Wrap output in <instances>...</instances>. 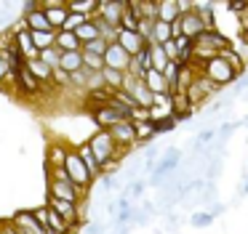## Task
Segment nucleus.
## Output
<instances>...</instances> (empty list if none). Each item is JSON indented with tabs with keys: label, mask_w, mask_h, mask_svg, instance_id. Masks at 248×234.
I'll use <instances>...</instances> for the list:
<instances>
[{
	"label": "nucleus",
	"mask_w": 248,
	"mask_h": 234,
	"mask_svg": "<svg viewBox=\"0 0 248 234\" xmlns=\"http://www.w3.org/2000/svg\"><path fill=\"white\" fill-rule=\"evenodd\" d=\"M216 88L219 85H214L205 74H198V77L192 80V85L187 88V101H189V106H198V104H203L205 99H208L211 93H216Z\"/></svg>",
	"instance_id": "nucleus-8"
},
{
	"label": "nucleus",
	"mask_w": 248,
	"mask_h": 234,
	"mask_svg": "<svg viewBox=\"0 0 248 234\" xmlns=\"http://www.w3.org/2000/svg\"><path fill=\"white\" fill-rule=\"evenodd\" d=\"M3 234H19V232H16V226H14V221H11V218H6V221H3Z\"/></svg>",
	"instance_id": "nucleus-47"
},
{
	"label": "nucleus",
	"mask_w": 248,
	"mask_h": 234,
	"mask_svg": "<svg viewBox=\"0 0 248 234\" xmlns=\"http://www.w3.org/2000/svg\"><path fill=\"white\" fill-rule=\"evenodd\" d=\"M14 74H11V64H8V58L0 53V85H6V83H14Z\"/></svg>",
	"instance_id": "nucleus-38"
},
{
	"label": "nucleus",
	"mask_w": 248,
	"mask_h": 234,
	"mask_svg": "<svg viewBox=\"0 0 248 234\" xmlns=\"http://www.w3.org/2000/svg\"><path fill=\"white\" fill-rule=\"evenodd\" d=\"M189 223H192L195 229H203V226H211V223H214V216H211L208 210H198V213H195L192 218H189Z\"/></svg>",
	"instance_id": "nucleus-36"
},
{
	"label": "nucleus",
	"mask_w": 248,
	"mask_h": 234,
	"mask_svg": "<svg viewBox=\"0 0 248 234\" xmlns=\"http://www.w3.org/2000/svg\"><path fill=\"white\" fill-rule=\"evenodd\" d=\"M24 19H27V24H30V32H56L54 27L48 24V19H46V11H43V8L32 11V14L24 16Z\"/></svg>",
	"instance_id": "nucleus-23"
},
{
	"label": "nucleus",
	"mask_w": 248,
	"mask_h": 234,
	"mask_svg": "<svg viewBox=\"0 0 248 234\" xmlns=\"http://www.w3.org/2000/svg\"><path fill=\"white\" fill-rule=\"evenodd\" d=\"M11 221H14L19 234H46V229L40 226V221L35 218L32 210H16L11 216Z\"/></svg>",
	"instance_id": "nucleus-12"
},
{
	"label": "nucleus",
	"mask_w": 248,
	"mask_h": 234,
	"mask_svg": "<svg viewBox=\"0 0 248 234\" xmlns=\"http://www.w3.org/2000/svg\"><path fill=\"white\" fill-rule=\"evenodd\" d=\"M179 162H182V152H179L176 146L166 149V154H163V157L157 160L155 170H152V178H150V184H152V186H160L163 181H166L168 176H171L173 170L179 168Z\"/></svg>",
	"instance_id": "nucleus-5"
},
{
	"label": "nucleus",
	"mask_w": 248,
	"mask_h": 234,
	"mask_svg": "<svg viewBox=\"0 0 248 234\" xmlns=\"http://www.w3.org/2000/svg\"><path fill=\"white\" fill-rule=\"evenodd\" d=\"M0 234H3V221H0Z\"/></svg>",
	"instance_id": "nucleus-49"
},
{
	"label": "nucleus",
	"mask_w": 248,
	"mask_h": 234,
	"mask_svg": "<svg viewBox=\"0 0 248 234\" xmlns=\"http://www.w3.org/2000/svg\"><path fill=\"white\" fill-rule=\"evenodd\" d=\"M88 146L96 154L99 168H104V165H109V162H120V157H123V149L115 144V138L109 136V131H96L88 138Z\"/></svg>",
	"instance_id": "nucleus-1"
},
{
	"label": "nucleus",
	"mask_w": 248,
	"mask_h": 234,
	"mask_svg": "<svg viewBox=\"0 0 248 234\" xmlns=\"http://www.w3.org/2000/svg\"><path fill=\"white\" fill-rule=\"evenodd\" d=\"M152 51V69H157V72H163V69L171 64V58L166 56V51H163V45H150Z\"/></svg>",
	"instance_id": "nucleus-33"
},
{
	"label": "nucleus",
	"mask_w": 248,
	"mask_h": 234,
	"mask_svg": "<svg viewBox=\"0 0 248 234\" xmlns=\"http://www.w3.org/2000/svg\"><path fill=\"white\" fill-rule=\"evenodd\" d=\"M64 170H67V176H70V181L83 191V197H86V191L91 189V184H93L96 178H93V176L88 173L86 162H83L80 154H78V146H72V149H70V154H67V160H64Z\"/></svg>",
	"instance_id": "nucleus-2"
},
{
	"label": "nucleus",
	"mask_w": 248,
	"mask_h": 234,
	"mask_svg": "<svg viewBox=\"0 0 248 234\" xmlns=\"http://www.w3.org/2000/svg\"><path fill=\"white\" fill-rule=\"evenodd\" d=\"M125 5H128V0H99L96 16H102L107 24H112L120 29V19H123V14H125Z\"/></svg>",
	"instance_id": "nucleus-9"
},
{
	"label": "nucleus",
	"mask_w": 248,
	"mask_h": 234,
	"mask_svg": "<svg viewBox=\"0 0 248 234\" xmlns=\"http://www.w3.org/2000/svg\"><path fill=\"white\" fill-rule=\"evenodd\" d=\"M182 16V8H179V0H157V21H179Z\"/></svg>",
	"instance_id": "nucleus-18"
},
{
	"label": "nucleus",
	"mask_w": 248,
	"mask_h": 234,
	"mask_svg": "<svg viewBox=\"0 0 248 234\" xmlns=\"http://www.w3.org/2000/svg\"><path fill=\"white\" fill-rule=\"evenodd\" d=\"M14 85H16L19 96H40V93H46V90H43L46 85L40 83V80L35 77V74L30 72L27 67L16 72V80H14Z\"/></svg>",
	"instance_id": "nucleus-11"
},
{
	"label": "nucleus",
	"mask_w": 248,
	"mask_h": 234,
	"mask_svg": "<svg viewBox=\"0 0 248 234\" xmlns=\"http://www.w3.org/2000/svg\"><path fill=\"white\" fill-rule=\"evenodd\" d=\"M182 67H184V64L171 61L166 69H163V77H166V83H168V88H171V93L176 90V83H179V74H182Z\"/></svg>",
	"instance_id": "nucleus-31"
},
{
	"label": "nucleus",
	"mask_w": 248,
	"mask_h": 234,
	"mask_svg": "<svg viewBox=\"0 0 248 234\" xmlns=\"http://www.w3.org/2000/svg\"><path fill=\"white\" fill-rule=\"evenodd\" d=\"M205 32H208V27H205V21L200 19L195 11L182 14V16H179V21H173V40H176L179 35L189 37V40H198V37L205 35Z\"/></svg>",
	"instance_id": "nucleus-3"
},
{
	"label": "nucleus",
	"mask_w": 248,
	"mask_h": 234,
	"mask_svg": "<svg viewBox=\"0 0 248 234\" xmlns=\"http://www.w3.org/2000/svg\"><path fill=\"white\" fill-rule=\"evenodd\" d=\"M219 56L224 58V61L230 64L232 69H235V72H243V69H246V56H243L237 48H227V51H221Z\"/></svg>",
	"instance_id": "nucleus-27"
},
{
	"label": "nucleus",
	"mask_w": 248,
	"mask_h": 234,
	"mask_svg": "<svg viewBox=\"0 0 248 234\" xmlns=\"http://www.w3.org/2000/svg\"><path fill=\"white\" fill-rule=\"evenodd\" d=\"M56 48H59L62 53H72V51H83V43L78 40L75 32H56Z\"/></svg>",
	"instance_id": "nucleus-20"
},
{
	"label": "nucleus",
	"mask_w": 248,
	"mask_h": 234,
	"mask_svg": "<svg viewBox=\"0 0 248 234\" xmlns=\"http://www.w3.org/2000/svg\"><path fill=\"white\" fill-rule=\"evenodd\" d=\"M46 197H54V200H64V202H80L83 191L78 189L72 181H59V178H48V189H46Z\"/></svg>",
	"instance_id": "nucleus-6"
},
{
	"label": "nucleus",
	"mask_w": 248,
	"mask_h": 234,
	"mask_svg": "<svg viewBox=\"0 0 248 234\" xmlns=\"http://www.w3.org/2000/svg\"><path fill=\"white\" fill-rule=\"evenodd\" d=\"M144 83H147V88H150L155 96H157V93H171V88H168L163 72H157V69H150V72L144 74Z\"/></svg>",
	"instance_id": "nucleus-22"
},
{
	"label": "nucleus",
	"mask_w": 248,
	"mask_h": 234,
	"mask_svg": "<svg viewBox=\"0 0 248 234\" xmlns=\"http://www.w3.org/2000/svg\"><path fill=\"white\" fill-rule=\"evenodd\" d=\"M125 93H128L131 99H134V104L141 106V109H152V104H155V93L147 88L144 80H134V85H131Z\"/></svg>",
	"instance_id": "nucleus-17"
},
{
	"label": "nucleus",
	"mask_w": 248,
	"mask_h": 234,
	"mask_svg": "<svg viewBox=\"0 0 248 234\" xmlns=\"http://www.w3.org/2000/svg\"><path fill=\"white\" fill-rule=\"evenodd\" d=\"M136 58H139V64H141V69H144V72H150V69H152V51H150V45H147Z\"/></svg>",
	"instance_id": "nucleus-42"
},
{
	"label": "nucleus",
	"mask_w": 248,
	"mask_h": 234,
	"mask_svg": "<svg viewBox=\"0 0 248 234\" xmlns=\"http://www.w3.org/2000/svg\"><path fill=\"white\" fill-rule=\"evenodd\" d=\"M40 8L46 11V19H48V24L54 27L56 32L64 29L67 19H70V8H67V0H46V3H40Z\"/></svg>",
	"instance_id": "nucleus-7"
},
{
	"label": "nucleus",
	"mask_w": 248,
	"mask_h": 234,
	"mask_svg": "<svg viewBox=\"0 0 248 234\" xmlns=\"http://www.w3.org/2000/svg\"><path fill=\"white\" fill-rule=\"evenodd\" d=\"M107 45H109V43L99 37V40H93V43H86V45H83V53H96V56H104V53H107Z\"/></svg>",
	"instance_id": "nucleus-37"
},
{
	"label": "nucleus",
	"mask_w": 248,
	"mask_h": 234,
	"mask_svg": "<svg viewBox=\"0 0 248 234\" xmlns=\"http://www.w3.org/2000/svg\"><path fill=\"white\" fill-rule=\"evenodd\" d=\"M72 146H67V144L62 141H51L48 149H46V173H51V170L56 168H64V160L67 154H70Z\"/></svg>",
	"instance_id": "nucleus-13"
},
{
	"label": "nucleus",
	"mask_w": 248,
	"mask_h": 234,
	"mask_svg": "<svg viewBox=\"0 0 248 234\" xmlns=\"http://www.w3.org/2000/svg\"><path fill=\"white\" fill-rule=\"evenodd\" d=\"M83 67L91 69V72H102V69H104V56H96V53H83Z\"/></svg>",
	"instance_id": "nucleus-35"
},
{
	"label": "nucleus",
	"mask_w": 248,
	"mask_h": 234,
	"mask_svg": "<svg viewBox=\"0 0 248 234\" xmlns=\"http://www.w3.org/2000/svg\"><path fill=\"white\" fill-rule=\"evenodd\" d=\"M109 136L115 138V144H118L123 152L139 144V138H136V125L131 120H123V122H118L115 128H109Z\"/></svg>",
	"instance_id": "nucleus-10"
},
{
	"label": "nucleus",
	"mask_w": 248,
	"mask_h": 234,
	"mask_svg": "<svg viewBox=\"0 0 248 234\" xmlns=\"http://www.w3.org/2000/svg\"><path fill=\"white\" fill-rule=\"evenodd\" d=\"M157 136V128H155V122H136V138H139V144H147V141H152V138Z\"/></svg>",
	"instance_id": "nucleus-32"
},
{
	"label": "nucleus",
	"mask_w": 248,
	"mask_h": 234,
	"mask_svg": "<svg viewBox=\"0 0 248 234\" xmlns=\"http://www.w3.org/2000/svg\"><path fill=\"white\" fill-rule=\"evenodd\" d=\"M214 136H216V131H211V128H208V131H200V136L195 138V149H200L203 144H211V141H214Z\"/></svg>",
	"instance_id": "nucleus-43"
},
{
	"label": "nucleus",
	"mask_w": 248,
	"mask_h": 234,
	"mask_svg": "<svg viewBox=\"0 0 248 234\" xmlns=\"http://www.w3.org/2000/svg\"><path fill=\"white\" fill-rule=\"evenodd\" d=\"M192 11L205 21V27H208V29H216V21H214V3H208V0H198V3H192Z\"/></svg>",
	"instance_id": "nucleus-26"
},
{
	"label": "nucleus",
	"mask_w": 248,
	"mask_h": 234,
	"mask_svg": "<svg viewBox=\"0 0 248 234\" xmlns=\"http://www.w3.org/2000/svg\"><path fill=\"white\" fill-rule=\"evenodd\" d=\"M118 43H120V48H123V51L128 53L131 58H136V56H139V53L147 48L144 37H141L139 32H128V29H120V32H118Z\"/></svg>",
	"instance_id": "nucleus-15"
},
{
	"label": "nucleus",
	"mask_w": 248,
	"mask_h": 234,
	"mask_svg": "<svg viewBox=\"0 0 248 234\" xmlns=\"http://www.w3.org/2000/svg\"><path fill=\"white\" fill-rule=\"evenodd\" d=\"M171 106H173V115H176V112H184V109H189L187 93H171Z\"/></svg>",
	"instance_id": "nucleus-39"
},
{
	"label": "nucleus",
	"mask_w": 248,
	"mask_h": 234,
	"mask_svg": "<svg viewBox=\"0 0 248 234\" xmlns=\"http://www.w3.org/2000/svg\"><path fill=\"white\" fill-rule=\"evenodd\" d=\"M102 77H104V85H107V88H112V90H123L125 72H118V69L104 67V69H102Z\"/></svg>",
	"instance_id": "nucleus-29"
},
{
	"label": "nucleus",
	"mask_w": 248,
	"mask_h": 234,
	"mask_svg": "<svg viewBox=\"0 0 248 234\" xmlns=\"http://www.w3.org/2000/svg\"><path fill=\"white\" fill-rule=\"evenodd\" d=\"M131 64V56L120 48V43H109L107 45V53H104V67L109 69H118V72H125Z\"/></svg>",
	"instance_id": "nucleus-14"
},
{
	"label": "nucleus",
	"mask_w": 248,
	"mask_h": 234,
	"mask_svg": "<svg viewBox=\"0 0 248 234\" xmlns=\"http://www.w3.org/2000/svg\"><path fill=\"white\" fill-rule=\"evenodd\" d=\"M155 128H157V133H171L173 128H176V120H173V117H166V120L155 122Z\"/></svg>",
	"instance_id": "nucleus-45"
},
{
	"label": "nucleus",
	"mask_w": 248,
	"mask_h": 234,
	"mask_svg": "<svg viewBox=\"0 0 248 234\" xmlns=\"http://www.w3.org/2000/svg\"><path fill=\"white\" fill-rule=\"evenodd\" d=\"M78 154H80V160L86 162L88 173H91L93 178H102V168H99V160H96V154H93V149L88 146V141L78 146Z\"/></svg>",
	"instance_id": "nucleus-21"
},
{
	"label": "nucleus",
	"mask_w": 248,
	"mask_h": 234,
	"mask_svg": "<svg viewBox=\"0 0 248 234\" xmlns=\"http://www.w3.org/2000/svg\"><path fill=\"white\" fill-rule=\"evenodd\" d=\"M32 213H35V218L40 221V226L46 229V221H48V205H40V207H32Z\"/></svg>",
	"instance_id": "nucleus-46"
},
{
	"label": "nucleus",
	"mask_w": 248,
	"mask_h": 234,
	"mask_svg": "<svg viewBox=\"0 0 248 234\" xmlns=\"http://www.w3.org/2000/svg\"><path fill=\"white\" fill-rule=\"evenodd\" d=\"M40 58H43L46 64H48L51 69H59V61H62V51L59 48H46V51H40Z\"/></svg>",
	"instance_id": "nucleus-34"
},
{
	"label": "nucleus",
	"mask_w": 248,
	"mask_h": 234,
	"mask_svg": "<svg viewBox=\"0 0 248 234\" xmlns=\"http://www.w3.org/2000/svg\"><path fill=\"white\" fill-rule=\"evenodd\" d=\"M227 11H232V14H246L248 11V0H227Z\"/></svg>",
	"instance_id": "nucleus-41"
},
{
	"label": "nucleus",
	"mask_w": 248,
	"mask_h": 234,
	"mask_svg": "<svg viewBox=\"0 0 248 234\" xmlns=\"http://www.w3.org/2000/svg\"><path fill=\"white\" fill-rule=\"evenodd\" d=\"M27 69H30V72H32L43 85H54V69H51L48 64L43 61V58H32V61H27Z\"/></svg>",
	"instance_id": "nucleus-19"
},
{
	"label": "nucleus",
	"mask_w": 248,
	"mask_h": 234,
	"mask_svg": "<svg viewBox=\"0 0 248 234\" xmlns=\"http://www.w3.org/2000/svg\"><path fill=\"white\" fill-rule=\"evenodd\" d=\"M152 40H155V45H166L168 40H173V24L155 19V27H152Z\"/></svg>",
	"instance_id": "nucleus-25"
},
{
	"label": "nucleus",
	"mask_w": 248,
	"mask_h": 234,
	"mask_svg": "<svg viewBox=\"0 0 248 234\" xmlns=\"http://www.w3.org/2000/svg\"><path fill=\"white\" fill-rule=\"evenodd\" d=\"M46 234H56V232H46Z\"/></svg>",
	"instance_id": "nucleus-50"
},
{
	"label": "nucleus",
	"mask_w": 248,
	"mask_h": 234,
	"mask_svg": "<svg viewBox=\"0 0 248 234\" xmlns=\"http://www.w3.org/2000/svg\"><path fill=\"white\" fill-rule=\"evenodd\" d=\"M59 69H64L67 74H75L83 69V51H72V53H62Z\"/></svg>",
	"instance_id": "nucleus-24"
},
{
	"label": "nucleus",
	"mask_w": 248,
	"mask_h": 234,
	"mask_svg": "<svg viewBox=\"0 0 248 234\" xmlns=\"http://www.w3.org/2000/svg\"><path fill=\"white\" fill-rule=\"evenodd\" d=\"M75 35H78V40H80L83 45H86V43H93V40H99V37H102V35H99V27H96V21H93V19H88L86 24H83L80 29L75 32Z\"/></svg>",
	"instance_id": "nucleus-28"
},
{
	"label": "nucleus",
	"mask_w": 248,
	"mask_h": 234,
	"mask_svg": "<svg viewBox=\"0 0 248 234\" xmlns=\"http://www.w3.org/2000/svg\"><path fill=\"white\" fill-rule=\"evenodd\" d=\"M14 45H16V51L22 53L27 61H32V58H40V51L35 48L30 29H14Z\"/></svg>",
	"instance_id": "nucleus-16"
},
{
	"label": "nucleus",
	"mask_w": 248,
	"mask_h": 234,
	"mask_svg": "<svg viewBox=\"0 0 248 234\" xmlns=\"http://www.w3.org/2000/svg\"><path fill=\"white\" fill-rule=\"evenodd\" d=\"M144 181H134V184L128 186V200H136V197H141L144 194Z\"/></svg>",
	"instance_id": "nucleus-44"
},
{
	"label": "nucleus",
	"mask_w": 248,
	"mask_h": 234,
	"mask_svg": "<svg viewBox=\"0 0 248 234\" xmlns=\"http://www.w3.org/2000/svg\"><path fill=\"white\" fill-rule=\"evenodd\" d=\"M203 74H205V77H208L214 85H219V88H221V85H230L232 80L240 77V72H235V69H232L221 56H216V58H211V61H205Z\"/></svg>",
	"instance_id": "nucleus-4"
},
{
	"label": "nucleus",
	"mask_w": 248,
	"mask_h": 234,
	"mask_svg": "<svg viewBox=\"0 0 248 234\" xmlns=\"http://www.w3.org/2000/svg\"><path fill=\"white\" fill-rule=\"evenodd\" d=\"M128 120L134 122H150V109H141V106H134V109H131V115H128Z\"/></svg>",
	"instance_id": "nucleus-40"
},
{
	"label": "nucleus",
	"mask_w": 248,
	"mask_h": 234,
	"mask_svg": "<svg viewBox=\"0 0 248 234\" xmlns=\"http://www.w3.org/2000/svg\"><path fill=\"white\" fill-rule=\"evenodd\" d=\"M32 35V43L38 51H46V48L56 45V32H30Z\"/></svg>",
	"instance_id": "nucleus-30"
},
{
	"label": "nucleus",
	"mask_w": 248,
	"mask_h": 234,
	"mask_svg": "<svg viewBox=\"0 0 248 234\" xmlns=\"http://www.w3.org/2000/svg\"><path fill=\"white\" fill-rule=\"evenodd\" d=\"M243 194H248V178H246V184H243Z\"/></svg>",
	"instance_id": "nucleus-48"
}]
</instances>
